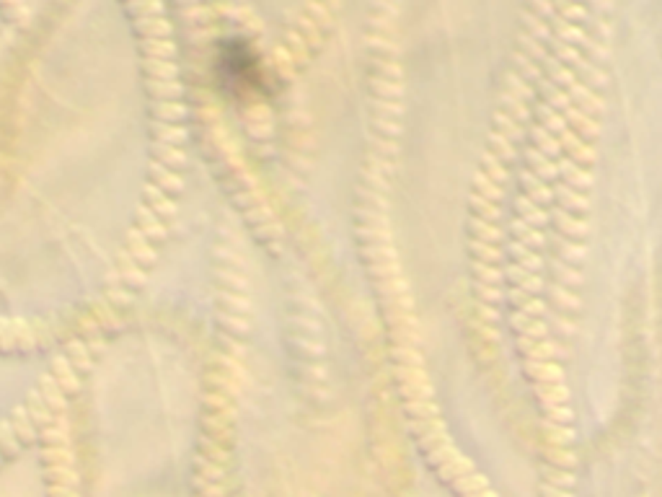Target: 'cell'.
<instances>
[{"label": "cell", "instance_id": "obj_1", "mask_svg": "<svg viewBox=\"0 0 662 497\" xmlns=\"http://www.w3.org/2000/svg\"><path fill=\"white\" fill-rule=\"evenodd\" d=\"M518 347L526 352L528 360H549L559 355V344L551 340H530V337H518Z\"/></svg>", "mask_w": 662, "mask_h": 497}, {"label": "cell", "instance_id": "obj_2", "mask_svg": "<svg viewBox=\"0 0 662 497\" xmlns=\"http://www.w3.org/2000/svg\"><path fill=\"white\" fill-rule=\"evenodd\" d=\"M526 370L528 376L538 378V384H561L564 381V370L554 360H526Z\"/></svg>", "mask_w": 662, "mask_h": 497}, {"label": "cell", "instance_id": "obj_3", "mask_svg": "<svg viewBox=\"0 0 662 497\" xmlns=\"http://www.w3.org/2000/svg\"><path fill=\"white\" fill-rule=\"evenodd\" d=\"M556 220V225L561 228V233L564 236H572V239H585L587 236V220H582V218H575V215H569V210H564V207H554L551 213H549Z\"/></svg>", "mask_w": 662, "mask_h": 497}, {"label": "cell", "instance_id": "obj_4", "mask_svg": "<svg viewBox=\"0 0 662 497\" xmlns=\"http://www.w3.org/2000/svg\"><path fill=\"white\" fill-rule=\"evenodd\" d=\"M509 324L515 326L518 332H523V337H530V340H546V332H549L544 318H533L523 314V311H515L509 316Z\"/></svg>", "mask_w": 662, "mask_h": 497}, {"label": "cell", "instance_id": "obj_5", "mask_svg": "<svg viewBox=\"0 0 662 497\" xmlns=\"http://www.w3.org/2000/svg\"><path fill=\"white\" fill-rule=\"evenodd\" d=\"M546 239L554 241V244L559 246L564 262H577V265H582V262H585L587 251H585V244H582V241H572V239H567L564 233H549Z\"/></svg>", "mask_w": 662, "mask_h": 497}, {"label": "cell", "instance_id": "obj_6", "mask_svg": "<svg viewBox=\"0 0 662 497\" xmlns=\"http://www.w3.org/2000/svg\"><path fill=\"white\" fill-rule=\"evenodd\" d=\"M554 195L559 197L564 210H575V213H587V210H590V197L582 195V192H575L569 184H556Z\"/></svg>", "mask_w": 662, "mask_h": 497}, {"label": "cell", "instance_id": "obj_7", "mask_svg": "<svg viewBox=\"0 0 662 497\" xmlns=\"http://www.w3.org/2000/svg\"><path fill=\"white\" fill-rule=\"evenodd\" d=\"M509 228H512V233L518 236V241H523L528 248H544L546 246V233L541 231V228H530V225L523 220V218H515L512 223H509Z\"/></svg>", "mask_w": 662, "mask_h": 497}, {"label": "cell", "instance_id": "obj_8", "mask_svg": "<svg viewBox=\"0 0 662 497\" xmlns=\"http://www.w3.org/2000/svg\"><path fill=\"white\" fill-rule=\"evenodd\" d=\"M526 158L541 179H556V176H559V166L551 163V158H546V155L541 153V148H526Z\"/></svg>", "mask_w": 662, "mask_h": 497}, {"label": "cell", "instance_id": "obj_9", "mask_svg": "<svg viewBox=\"0 0 662 497\" xmlns=\"http://www.w3.org/2000/svg\"><path fill=\"white\" fill-rule=\"evenodd\" d=\"M530 137H533L535 143L541 146V153H544L546 158H556V155L561 153L559 137L551 135V132H549L544 125H530Z\"/></svg>", "mask_w": 662, "mask_h": 497}, {"label": "cell", "instance_id": "obj_10", "mask_svg": "<svg viewBox=\"0 0 662 497\" xmlns=\"http://www.w3.org/2000/svg\"><path fill=\"white\" fill-rule=\"evenodd\" d=\"M549 265L554 267V274L559 277V283L561 285H567V288H582V283H585V274L582 272H577L575 267H569L564 259H559V257H554Z\"/></svg>", "mask_w": 662, "mask_h": 497}, {"label": "cell", "instance_id": "obj_11", "mask_svg": "<svg viewBox=\"0 0 662 497\" xmlns=\"http://www.w3.org/2000/svg\"><path fill=\"white\" fill-rule=\"evenodd\" d=\"M500 102L505 104V109H507V114L512 117V120L518 122V125H528L530 122V112H528V104L520 99V96H515L512 91H505V94L500 96Z\"/></svg>", "mask_w": 662, "mask_h": 497}, {"label": "cell", "instance_id": "obj_12", "mask_svg": "<svg viewBox=\"0 0 662 497\" xmlns=\"http://www.w3.org/2000/svg\"><path fill=\"white\" fill-rule=\"evenodd\" d=\"M549 295H551V300L559 306V309H564V311H577V309H582V300L575 295V293L569 290L567 285H561V283H554V285H549Z\"/></svg>", "mask_w": 662, "mask_h": 497}, {"label": "cell", "instance_id": "obj_13", "mask_svg": "<svg viewBox=\"0 0 662 497\" xmlns=\"http://www.w3.org/2000/svg\"><path fill=\"white\" fill-rule=\"evenodd\" d=\"M546 433H549V446L551 448H569L572 440H575V430L569 425H556V422L546 420Z\"/></svg>", "mask_w": 662, "mask_h": 497}, {"label": "cell", "instance_id": "obj_14", "mask_svg": "<svg viewBox=\"0 0 662 497\" xmlns=\"http://www.w3.org/2000/svg\"><path fill=\"white\" fill-rule=\"evenodd\" d=\"M546 466H554V469H561V472H572L575 469V463H577V458H575V451L572 448H551L549 446V451H546Z\"/></svg>", "mask_w": 662, "mask_h": 497}, {"label": "cell", "instance_id": "obj_15", "mask_svg": "<svg viewBox=\"0 0 662 497\" xmlns=\"http://www.w3.org/2000/svg\"><path fill=\"white\" fill-rule=\"evenodd\" d=\"M505 83H507V91H512L515 96H520L523 102H535V94H533V88L528 86V80L523 76H520L518 70H507L505 73Z\"/></svg>", "mask_w": 662, "mask_h": 497}, {"label": "cell", "instance_id": "obj_16", "mask_svg": "<svg viewBox=\"0 0 662 497\" xmlns=\"http://www.w3.org/2000/svg\"><path fill=\"white\" fill-rule=\"evenodd\" d=\"M535 394L544 404H567L569 391L564 384H535Z\"/></svg>", "mask_w": 662, "mask_h": 497}, {"label": "cell", "instance_id": "obj_17", "mask_svg": "<svg viewBox=\"0 0 662 497\" xmlns=\"http://www.w3.org/2000/svg\"><path fill=\"white\" fill-rule=\"evenodd\" d=\"M489 143H492V150L500 155L502 163H505V161L512 163L515 158H518V150L512 148V143H509L507 137L502 135L500 130H492V132H489Z\"/></svg>", "mask_w": 662, "mask_h": 497}, {"label": "cell", "instance_id": "obj_18", "mask_svg": "<svg viewBox=\"0 0 662 497\" xmlns=\"http://www.w3.org/2000/svg\"><path fill=\"white\" fill-rule=\"evenodd\" d=\"M546 487L561 489V492H572L575 487V474L572 472H561V469H554V466H546Z\"/></svg>", "mask_w": 662, "mask_h": 497}, {"label": "cell", "instance_id": "obj_19", "mask_svg": "<svg viewBox=\"0 0 662 497\" xmlns=\"http://www.w3.org/2000/svg\"><path fill=\"white\" fill-rule=\"evenodd\" d=\"M484 163H486V176L492 181H497V184H507L509 181V174H507V169L502 166V161H500V155L494 153V150H486L484 153Z\"/></svg>", "mask_w": 662, "mask_h": 497}, {"label": "cell", "instance_id": "obj_20", "mask_svg": "<svg viewBox=\"0 0 662 497\" xmlns=\"http://www.w3.org/2000/svg\"><path fill=\"white\" fill-rule=\"evenodd\" d=\"M551 47H554V57L559 62H572V65H579V62L585 60V55L582 52H577L572 44H564V42H559L556 39V34H554V39H551Z\"/></svg>", "mask_w": 662, "mask_h": 497}, {"label": "cell", "instance_id": "obj_21", "mask_svg": "<svg viewBox=\"0 0 662 497\" xmlns=\"http://www.w3.org/2000/svg\"><path fill=\"white\" fill-rule=\"evenodd\" d=\"M471 205H474V210H479V213L486 218V223H492V220H500L502 218V210L497 202H492V200L481 197V195H471Z\"/></svg>", "mask_w": 662, "mask_h": 497}, {"label": "cell", "instance_id": "obj_22", "mask_svg": "<svg viewBox=\"0 0 662 497\" xmlns=\"http://www.w3.org/2000/svg\"><path fill=\"white\" fill-rule=\"evenodd\" d=\"M526 24H528V34L533 36V39H538V42H551L554 39L551 29L544 24V18H538L535 13H526Z\"/></svg>", "mask_w": 662, "mask_h": 497}, {"label": "cell", "instance_id": "obj_23", "mask_svg": "<svg viewBox=\"0 0 662 497\" xmlns=\"http://www.w3.org/2000/svg\"><path fill=\"white\" fill-rule=\"evenodd\" d=\"M474 184L479 189H481V197H486V200H492V202H500L502 200V187L497 184V181H492L489 176H486L484 172H479L474 176Z\"/></svg>", "mask_w": 662, "mask_h": 497}, {"label": "cell", "instance_id": "obj_24", "mask_svg": "<svg viewBox=\"0 0 662 497\" xmlns=\"http://www.w3.org/2000/svg\"><path fill=\"white\" fill-rule=\"evenodd\" d=\"M471 231L479 233L481 239L492 241V244H500V241L505 239V233H502L497 225L486 223V220H481V218H471Z\"/></svg>", "mask_w": 662, "mask_h": 497}, {"label": "cell", "instance_id": "obj_25", "mask_svg": "<svg viewBox=\"0 0 662 497\" xmlns=\"http://www.w3.org/2000/svg\"><path fill=\"white\" fill-rule=\"evenodd\" d=\"M471 248H474V254H479L481 259H486V265H500L502 262V248L492 246V244H484V241H471Z\"/></svg>", "mask_w": 662, "mask_h": 497}, {"label": "cell", "instance_id": "obj_26", "mask_svg": "<svg viewBox=\"0 0 662 497\" xmlns=\"http://www.w3.org/2000/svg\"><path fill=\"white\" fill-rule=\"evenodd\" d=\"M474 270L479 272V277L484 280L486 285H500L505 280V272L497 270L494 265H484V262H474Z\"/></svg>", "mask_w": 662, "mask_h": 497}, {"label": "cell", "instance_id": "obj_27", "mask_svg": "<svg viewBox=\"0 0 662 497\" xmlns=\"http://www.w3.org/2000/svg\"><path fill=\"white\" fill-rule=\"evenodd\" d=\"M567 176V184L572 189H587V187H593V174L590 172H585V169H579V166H575L572 172L569 174H564Z\"/></svg>", "mask_w": 662, "mask_h": 497}, {"label": "cell", "instance_id": "obj_28", "mask_svg": "<svg viewBox=\"0 0 662 497\" xmlns=\"http://www.w3.org/2000/svg\"><path fill=\"white\" fill-rule=\"evenodd\" d=\"M546 414H549V420L556 422V425H569L572 422V410H569L567 404H544Z\"/></svg>", "mask_w": 662, "mask_h": 497}, {"label": "cell", "instance_id": "obj_29", "mask_svg": "<svg viewBox=\"0 0 662 497\" xmlns=\"http://www.w3.org/2000/svg\"><path fill=\"white\" fill-rule=\"evenodd\" d=\"M523 220H526L530 228H544V225H549L551 215L546 213V210H541V207H533V210L523 213Z\"/></svg>", "mask_w": 662, "mask_h": 497}, {"label": "cell", "instance_id": "obj_30", "mask_svg": "<svg viewBox=\"0 0 662 497\" xmlns=\"http://www.w3.org/2000/svg\"><path fill=\"white\" fill-rule=\"evenodd\" d=\"M561 114H564V120H567L569 125H577V130H579V127H585V125H590V122H593V117H587V114L582 112L579 106H575V104H572V106H567V109H564Z\"/></svg>", "mask_w": 662, "mask_h": 497}, {"label": "cell", "instance_id": "obj_31", "mask_svg": "<svg viewBox=\"0 0 662 497\" xmlns=\"http://www.w3.org/2000/svg\"><path fill=\"white\" fill-rule=\"evenodd\" d=\"M476 290H479V295L486 300V303H492V306H500V300L505 298L500 290V285H486V283H479L476 285Z\"/></svg>", "mask_w": 662, "mask_h": 497}, {"label": "cell", "instance_id": "obj_32", "mask_svg": "<svg viewBox=\"0 0 662 497\" xmlns=\"http://www.w3.org/2000/svg\"><path fill=\"white\" fill-rule=\"evenodd\" d=\"M556 13H564V21H577V18H587V8H582V6H569V3H561L559 8H556Z\"/></svg>", "mask_w": 662, "mask_h": 497}, {"label": "cell", "instance_id": "obj_33", "mask_svg": "<svg viewBox=\"0 0 662 497\" xmlns=\"http://www.w3.org/2000/svg\"><path fill=\"white\" fill-rule=\"evenodd\" d=\"M528 274H533V272H528V270H523V267L518 265V262H512L509 267H505V277H507L509 283L512 285H520V283H526L528 280Z\"/></svg>", "mask_w": 662, "mask_h": 497}, {"label": "cell", "instance_id": "obj_34", "mask_svg": "<svg viewBox=\"0 0 662 497\" xmlns=\"http://www.w3.org/2000/svg\"><path fill=\"white\" fill-rule=\"evenodd\" d=\"M528 197L533 200L535 205H551V202H554V192L544 184V187L528 189Z\"/></svg>", "mask_w": 662, "mask_h": 497}, {"label": "cell", "instance_id": "obj_35", "mask_svg": "<svg viewBox=\"0 0 662 497\" xmlns=\"http://www.w3.org/2000/svg\"><path fill=\"white\" fill-rule=\"evenodd\" d=\"M603 104H605V102H603V96L590 94V96L585 99V102L579 104V109H582V112H585L587 117H590V114H600V112H603Z\"/></svg>", "mask_w": 662, "mask_h": 497}, {"label": "cell", "instance_id": "obj_36", "mask_svg": "<svg viewBox=\"0 0 662 497\" xmlns=\"http://www.w3.org/2000/svg\"><path fill=\"white\" fill-rule=\"evenodd\" d=\"M518 265L523 267V270H528V272L541 274V270H544V257H541V254H535V251H530L526 259H520Z\"/></svg>", "mask_w": 662, "mask_h": 497}, {"label": "cell", "instance_id": "obj_37", "mask_svg": "<svg viewBox=\"0 0 662 497\" xmlns=\"http://www.w3.org/2000/svg\"><path fill=\"white\" fill-rule=\"evenodd\" d=\"M572 153V161L575 163H593L595 161V148L587 146V143H582L579 148H575V150H569Z\"/></svg>", "mask_w": 662, "mask_h": 497}, {"label": "cell", "instance_id": "obj_38", "mask_svg": "<svg viewBox=\"0 0 662 497\" xmlns=\"http://www.w3.org/2000/svg\"><path fill=\"white\" fill-rule=\"evenodd\" d=\"M520 311L528 314V316H533V318H541V316H546V303L541 298H528V303Z\"/></svg>", "mask_w": 662, "mask_h": 497}, {"label": "cell", "instance_id": "obj_39", "mask_svg": "<svg viewBox=\"0 0 662 497\" xmlns=\"http://www.w3.org/2000/svg\"><path fill=\"white\" fill-rule=\"evenodd\" d=\"M518 288H523V290L530 293V295H538V293L546 288V283H544V277H541V274H528V280H526V283H520Z\"/></svg>", "mask_w": 662, "mask_h": 497}, {"label": "cell", "instance_id": "obj_40", "mask_svg": "<svg viewBox=\"0 0 662 497\" xmlns=\"http://www.w3.org/2000/svg\"><path fill=\"white\" fill-rule=\"evenodd\" d=\"M567 94H569V99H572V102H579V104H582V102L587 99V96L593 94V91H590V86H587L585 80H577L575 86H569V88H567Z\"/></svg>", "mask_w": 662, "mask_h": 497}, {"label": "cell", "instance_id": "obj_41", "mask_svg": "<svg viewBox=\"0 0 662 497\" xmlns=\"http://www.w3.org/2000/svg\"><path fill=\"white\" fill-rule=\"evenodd\" d=\"M559 143H561V148H569V150H575V148H579L582 146V137L577 135V132H572V130H564L559 135Z\"/></svg>", "mask_w": 662, "mask_h": 497}, {"label": "cell", "instance_id": "obj_42", "mask_svg": "<svg viewBox=\"0 0 662 497\" xmlns=\"http://www.w3.org/2000/svg\"><path fill=\"white\" fill-rule=\"evenodd\" d=\"M507 298L512 300L518 309H523V306L528 303V298H533V295H530V293H526L523 288H518V285H512V288L507 290Z\"/></svg>", "mask_w": 662, "mask_h": 497}, {"label": "cell", "instance_id": "obj_43", "mask_svg": "<svg viewBox=\"0 0 662 497\" xmlns=\"http://www.w3.org/2000/svg\"><path fill=\"white\" fill-rule=\"evenodd\" d=\"M585 83L587 86H605V83H608V76H605V70H600L598 65H595V68L585 76Z\"/></svg>", "mask_w": 662, "mask_h": 497}, {"label": "cell", "instance_id": "obj_44", "mask_svg": "<svg viewBox=\"0 0 662 497\" xmlns=\"http://www.w3.org/2000/svg\"><path fill=\"white\" fill-rule=\"evenodd\" d=\"M479 314H481V318H486L489 324H497V321H500V311H497V306H492V303L479 306Z\"/></svg>", "mask_w": 662, "mask_h": 497}, {"label": "cell", "instance_id": "obj_45", "mask_svg": "<svg viewBox=\"0 0 662 497\" xmlns=\"http://www.w3.org/2000/svg\"><path fill=\"white\" fill-rule=\"evenodd\" d=\"M509 251H512V257H515V259H518V262H520V259H526L528 254L533 251V248H528L526 244H523V241L515 239V241H512V244H509Z\"/></svg>", "mask_w": 662, "mask_h": 497}, {"label": "cell", "instance_id": "obj_46", "mask_svg": "<svg viewBox=\"0 0 662 497\" xmlns=\"http://www.w3.org/2000/svg\"><path fill=\"white\" fill-rule=\"evenodd\" d=\"M520 179H523V184H526L528 189L544 187V179H541V176H535V174H530V172H520Z\"/></svg>", "mask_w": 662, "mask_h": 497}, {"label": "cell", "instance_id": "obj_47", "mask_svg": "<svg viewBox=\"0 0 662 497\" xmlns=\"http://www.w3.org/2000/svg\"><path fill=\"white\" fill-rule=\"evenodd\" d=\"M579 135L582 137H598L600 135V125L598 122H590V125H585V127H579Z\"/></svg>", "mask_w": 662, "mask_h": 497}]
</instances>
